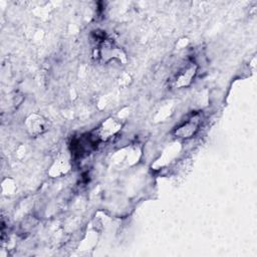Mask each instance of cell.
<instances>
[{
	"label": "cell",
	"mask_w": 257,
	"mask_h": 257,
	"mask_svg": "<svg viewBox=\"0 0 257 257\" xmlns=\"http://www.w3.org/2000/svg\"><path fill=\"white\" fill-rule=\"evenodd\" d=\"M121 127V123L114 118L103 120L90 135L94 142L98 145L101 142H106L113 138Z\"/></svg>",
	"instance_id": "6da1fadb"
},
{
	"label": "cell",
	"mask_w": 257,
	"mask_h": 257,
	"mask_svg": "<svg viewBox=\"0 0 257 257\" xmlns=\"http://www.w3.org/2000/svg\"><path fill=\"white\" fill-rule=\"evenodd\" d=\"M200 124L201 114L198 112L194 113L175 130V136L179 139H189L198 132Z\"/></svg>",
	"instance_id": "7a4b0ae2"
},
{
	"label": "cell",
	"mask_w": 257,
	"mask_h": 257,
	"mask_svg": "<svg viewBox=\"0 0 257 257\" xmlns=\"http://www.w3.org/2000/svg\"><path fill=\"white\" fill-rule=\"evenodd\" d=\"M196 72H197V65L193 62L188 63L176 74L173 80L172 86L175 88H179V87H184L189 85L193 80Z\"/></svg>",
	"instance_id": "3957f363"
},
{
	"label": "cell",
	"mask_w": 257,
	"mask_h": 257,
	"mask_svg": "<svg viewBox=\"0 0 257 257\" xmlns=\"http://www.w3.org/2000/svg\"><path fill=\"white\" fill-rule=\"evenodd\" d=\"M26 127L30 135L37 136L44 133L48 128V121L42 115L31 114L26 119Z\"/></svg>",
	"instance_id": "277c9868"
},
{
	"label": "cell",
	"mask_w": 257,
	"mask_h": 257,
	"mask_svg": "<svg viewBox=\"0 0 257 257\" xmlns=\"http://www.w3.org/2000/svg\"><path fill=\"white\" fill-rule=\"evenodd\" d=\"M98 51H99V56L103 59H110V58H114V57H121V50L115 46L111 41H109L108 39H103L101 40L99 47H98Z\"/></svg>",
	"instance_id": "5b68a950"
}]
</instances>
